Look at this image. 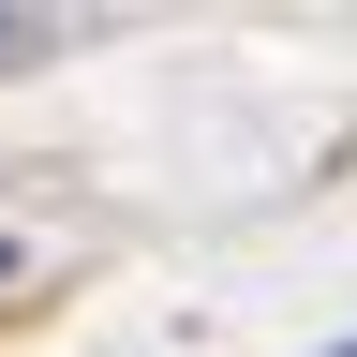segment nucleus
<instances>
[{
  "instance_id": "1",
  "label": "nucleus",
  "mask_w": 357,
  "mask_h": 357,
  "mask_svg": "<svg viewBox=\"0 0 357 357\" xmlns=\"http://www.w3.org/2000/svg\"><path fill=\"white\" fill-rule=\"evenodd\" d=\"M15 60H45V30H30V15H0V75H15Z\"/></svg>"
},
{
  "instance_id": "2",
  "label": "nucleus",
  "mask_w": 357,
  "mask_h": 357,
  "mask_svg": "<svg viewBox=\"0 0 357 357\" xmlns=\"http://www.w3.org/2000/svg\"><path fill=\"white\" fill-rule=\"evenodd\" d=\"M0 283H15V238H0Z\"/></svg>"
},
{
  "instance_id": "3",
  "label": "nucleus",
  "mask_w": 357,
  "mask_h": 357,
  "mask_svg": "<svg viewBox=\"0 0 357 357\" xmlns=\"http://www.w3.org/2000/svg\"><path fill=\"white\" fill-rule=\"evenodd\" d=\"M342 357H357V342H342Z\"/></svg>"
}]
</instances>
